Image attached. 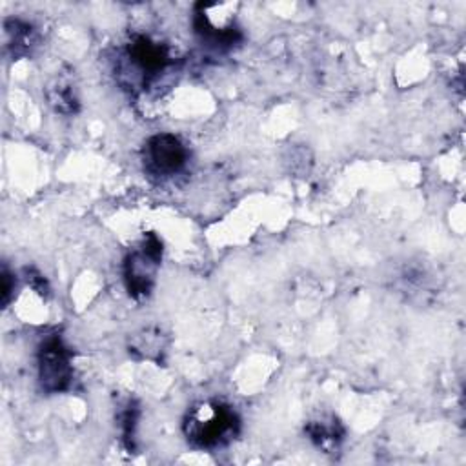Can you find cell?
<instances>
[{
    "instance_id": "6da1fadb",
    "label": "cell",
    "mask_w": 466,
    "mask_h": 466,
    "mask_svg": "<svg viewBox=\"0 0 466 466\" xmlns=\"http://www.w3.org/2000/svg\"><path fill=\"white\" fill-rule=\"evenodd\" d=\"M186 441L197 450H217L229 444L240 431V417L222 400L193 404L182 422Z\"/></svg>"
},
{
    "instance_id": "7a4b0ae2",
    "label": "cell",
    "mask_w": 466,
    "mask_h": 466,
    "mask_svg": "<svg viewBox=\"0 0 466 466\" xmlns=\"http://www.w3.org/2000/svg\"><path fill=\"white\" fill-rule=\"evenodd\" d=\"M162 251V240L155 233H146L144 238L127 251L122 264V277L129 297L135 300H144L151 295Z\"/></svg>"
},
{
    "instance_id": "3957f363",
    "label": "cell",
    "mask_w": 466,
    "mask_h": 466,
    "mask_svg": "<svg viewBox=\"0 0 466 466\" xmlns=\"http://www.w3.org/2000/svg\"><path fill=\"white\" fill-rule=\"evenodd\" d=\"M193 29L198 40L213 51H229L242 40L231 4H220L218 20L217 4H197L193 11Z\"/></svg>"
},
{
    "instance_id": "277c9868",
    "label": "cell",
    "mask_w": 466,
    "mask_h": 466,
    "mask_svg": "<svg viewBox=\"0 0 466 466\" xmlns=\"http://www.w3.org/2000/svg\"><path fill=\"white\" fill-rule=\"evenodd\" d=\"M71 350L60 335H47L36 351L38 382L46 393H62L71 388L73 362Z\"/></svg>"
},
{
    "instance_id": "5b68a950",
    "label": "cell",
    "mask_w": 466,
    "mask_h": 466,
    "mask_svg": "<svg viewBox=\"0 0 466 466\" xmlns=\"http://www.w3.org/2000/svg\"><path fill=\"white\" fill-rule=\"evenodd\" d=\"M124 58L133 71V82H138L142 87H147L173 64L169 47L147 35H135L126 46Z\"/></svg>"
},
{
    "instance_id": "8992f818",
    "label": "cell",
    "mask_w": 466,
    "mask_h": 466,
    "mask_svg": "<svg viewBox=\"0 0 466 466\" xmlns=\"http://www.w3.org/2000/svg\"><path fill=\"white\" fill-rule=\"evenodd\" d=\"M189 160L186 144L173 133H157L147 138L144 164L146 169L158 178L178 175Z\"/></svg>"
},
{
    "instance_id": "52a82bcc",
    "label": "cell",
    "mask_w": 466,
    "mask_h": 466,
    "mask_svg": "<svg viewBox=\"0 0 466 466\" xmlns=\"http://www.w3.org/2000/svg\"><path fill=\"white\" fill-rule=\"evenodd\" d=\"M304 433L319 450L331 453L344 441L346 430L335 415L324 413L308 420L304 426Z\"/></svg>"
},
{
    "instance_id": "ba28073f",
    "label": "cell",
    "mask_w": 466,
    "mask_h": 466,
    "mask_svg": "<svg viewBox=\"0 0 466 466\" xmlns=\"http://www.w3.org/2000/svg\"><path fill=\"white\" fill-rule=\"evenodd\" d=\"M5 29V44L11 49L13 56H24L31 51L36 42V33L29 22L18 18H7L4 24Z\"/></svg>"
},
{
    "instance_id": "9c48e42d",
    "label": "cell",
    "mask_w": 466,
    "mask_h": 466,
    "mask_svg": "<svg viewBox=\"0 0 466 466\" xmlns=\"http://www.w3.org/2000/svg\"><path fill=\"white\" fill-rule=\"evenodd\" d=\"M49 104L55 107V111L62 115H75L78 111V98L75 93V87L69 80L58 76L53 84L46 89Z\"/></svg>"
},
{
    "instance_id": "30bf717a",
    "label": "cell",
    "mask_w": 466,
    "mask_h": 466,
    "mask_svg": "<svg viewBox=\"0 0 466 466\" xmlns=\"http://www.w3.org/2000/svg\"><path fill=\"white\" fill-rule=\"evenodd\" d=\"M140 410L135 400H129L124 410L120 411V433L124 446L133 451L135 450V435H137V424H138Z\"/></svg>"
},
{
    "instance_id": "8fae6325",
    "label": "cell",
    "mask_w": 466,
    "mask_h": 466,
    "mask_svg": "<svg viewBox=\"0 0 466 466\" xmlns=\"http://www.w3.org/2000/svg\"><path fill=\"white\" fill-rule=\"evenodd\" d=\"M25 280L27 284L36 289L40 295H47L49 293V286H47V280L44 279L42 273H38L35 268H25Z\"/></svg>"
},
{
    "instance_id": "7c38bea8",
    "label": "cell",
    "mask_w": 466,
    "mask_h": 466,
    "mask_svg": "<svg viewBox=\"0 0 466 466\" xmlns=\"http://www.w3.org/2000/svg\"><path fill=\"white\" fill-rule=\"evenodd\" d=\"M15 291V277L13 273L4 266L2 269V306L5 308L13 297Z\"/></svg>"
}]
</instances>
